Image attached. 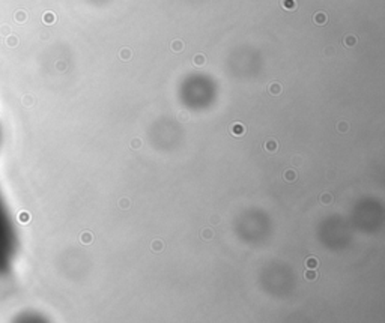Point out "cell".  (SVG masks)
<instances>
[{
  "mask_svg": "<svg viewBox=\"0 0 385 323\" xmlns=\"http://www.w3.org/2000/svg\"><path fill=\"white\" fill-rule=\"evenodd\" d=\"M154 247H155L154 249H158V251H160V249H161V248H160V247H161V244H156V242H155V244H154Z\"/></svg>",
  "mask_w": 385,
  "mask_h": 323,
  "instance_id": "14",
  "label": "cell"
},
{
  "mask_svg": "<svg viewBox=\"0 0 385 323\" xmlns=\"http://www.w3.org/2000/svg\"><path fill=\"white\" fill-rule=\"evenodd\" d=\"M171 50L173 51H176V53H179V51H182L184 50V42L180 41V39H175L173 42H171Z\"/></svg>",
  "mask_w": 385,
  "mask_h": 323,
  "instance_id": "5",
  "label": "cell"
},
{
  "mask_svg": "<svg viewBox=\"0 0 385 323\" xmlns=\"http://www.w3.org/2000/svg\"><path fill=\"white\" fill-rule=\"evenodd\" d=\"M313 21H315V24H317V26L325 24L326 23V14H324V12H316L315 17H313Z\"/></svg>",
  "mask_w": 385,
  "mask_h": 323,
  "instance_id": "3",
  "label": "cell"
},
{
  "mask_svg": "<svg viewBox=\"0 0 385 323\" xmlns=\"http://www.w3.org/2000/svg\"><path fill=\"white\" fill-rule=\"evenodd\" d=\"M355 44H357V38H355V36H352L351 35V36H346V38H344V45H346V47H352V45H355Z\"/></svg>",
  "mask_w": 385,
  "mask_h": 323,
  "instance_id": "7",
  "label": "cell"
},
{
  "mask_svg": "<svg viewBox=\"0 0 385 323\" xmlns=\"http://www.w3.org/2000/svg\"><path fill=\"white\" fill-rule=\"evenodd\" d=\"M284 178L287 179V180H293V179H295V173H293L292 170L291 171H286V173H284Z\"/></svg>",
  "mask_w": 385,
  "mask_h": 323,
  "instance_id": "12",
  "label": "cell"
},
{
  "mask_svg": "<svg viewBox=\"0 0 385 323\" xmlns=\"http://www.w3.org/2000/svg\"><path fill=\"white\" fill-rule=\"evenodd\" d=\"M265 147L269 150V152H274V150H277V143H275L274 140H269V141H266L265 143Z\"/></svg>",
  "mask_w": 385,
  "mask_h": 323,
  "instance_id": "8",
  "label": "cell"
},
{
  "mask_svg": "<svg viewBox=\"0 0 385 323\" xmlns=\"http://www.w3.org/2000/svg\"><path fill=\"white\" fill-rule=\"evenodd\" d=\"M205 62H206V59H205V56H203V54H197L196 57H194V63H196L197 66H202Z\"/></svg>",
  "mask_w": 385,
  "mask_h": 323,
  "instance_id": "9",
  "label": "cell"
},
{
  "mask_svg": "<svg viewBox=\"0 0 385 323\" xmlns=\"http://www.w3.org/2000/svg\"><path fill=\"white\" fill-rule=\"evenodd\" d=\"M17 254V231L5 198L0 194V278H5Z\"/></svg>",
  "mask_w": 385,
  "mask_h": 323,
  "instance_id": "1",
  "label": "cell"
},
{
  "mask_svg": "<svg viewBox=\"0 0 385 323\" xmlns=\"http://www.w3.org/2000/svg\"><path fill=\"white\" fill-rule=\"evenodd\" d=\"M282 6L287 11H293L296 8V0H282Z\"/></svg>",
  "mask_w": 385,
  "mask_h": 323,
  "instance_id": "4",
  "label": "cell"
},
{
  "mask_svg": "<svg viewBox=\"0 0 385 323\" xmlns=\"http://www.w3.org/2000/svg\"><path fill=\"white\" fill-rule=\"evenodd\" d=\"M269 92L272 95H278L280 92H282V86L277 84V83H272V84L269 86Z\"/></svg>",
  "mask_w": 385,
  "mask_h": 323,
  "instance_id": "6",
  "label": "cell"
},
{
  "mask_svg": "<svg viewBox=\"0 0 385 323\" xmlns=\"http://www.w3.org/2000/svg\"><path fill=\"white\" fill-rule=\"evenodd\" d=\"M230 132L233 134V135L239 137V135H242V134L245 132V126H244V125H241V123H235V125L230 128Z\"/></svg>",
  "mask_w": 385,
  "mask_h": 323,
  "instance_id": "2",
  "label": "cell"
},
{
  "mask_svg": "<svg viewBox=\"0 0 385 323\" xmlns=\"http://www.w3.org/2000/svg\"><path fill=\"white\" fill-rule=\"evenodd\" d=\"M119 56H120V59H123V60H128L129 57H131V51H129L128 48H123V50H120Z\"/></svg>",
  "mask_w": 385,
  "mask_h": 323,
  "instance_id": "10",
  "label": "cell"
},
{
  "mask_svg": "<svg viewBox=\"0 0 385 323\" xmlns=\"http://www.w3.org/2000/svg\"><path fill=\"white\" fill-rule=\"evenodd\" d=\"M306 278H307V280H315V278H316V272H311V271L307 272L306 273Z\"/></svg>",
  "mask_w": 385,
  "mask_h": 323,
  "instance_id": "13",
  "label": "cell"
},
{
  "mask_svg": "<svg viewBox=\"0 0 385 323\" xmlns=\"http://www.w3.org/2000/svg\"><path fill=\"white\" fill-rule=\"evenodd\" d=\"M307 266H308V268H316V266H317V260L315 259V257H310V259H307Z\"/></svg>",
  "mask_w": 385,
  "mask_h": 323,
  "instance_id": "11",
  "label": "cell"
}]
</instances>
